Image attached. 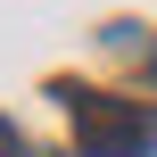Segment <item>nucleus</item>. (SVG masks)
I'll return each instance as SVG.
<instances>
[{"label":"nucleus","mask_w":157,"mask_h":157,"mask_svg":"<svg viewBox=\"0 0 157 157\" xmlns=\"http://www.w3.org/2000/svg\"><path fill=\"white\" fill-rule=\"evenodd\" d=\"M58 99H75L58 83ZM75 124H83V157H149L157 149V116H141L132 99H75Z\"/></svg>","instance_id":"obj_1"},{"label":"nucleus","mask_w":157,"mask_h":157,"mask_svg":"<svg viewBox=\"0 0 157 157\" xmlns=\"http://www.w3.org/2000/svg\"><path fill=\"white\" fill-rule=\"evenodd\" d=\"M0 157H25V149H17V124H8V116H0Z\"/></svg>","instance_id":"obj_2"},{"label":"nucleus","mask_w":157,"mask_h":157,"mask_svg":"<svg viewBox=\"0 0 157 157\" xmlns=\"http://www.w3.org/2000/svg\"><path fill=\"white\" fill-rule=\"evenodd\" d=\"M149 66H157V58H149Z\"/></svg>","instance_id":"obj_3"}]
</instances>
